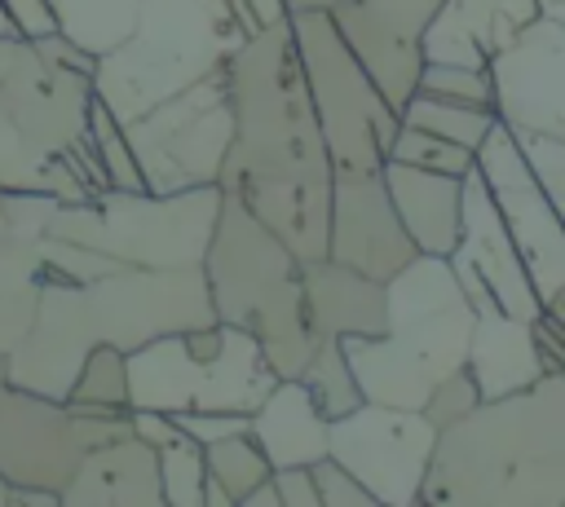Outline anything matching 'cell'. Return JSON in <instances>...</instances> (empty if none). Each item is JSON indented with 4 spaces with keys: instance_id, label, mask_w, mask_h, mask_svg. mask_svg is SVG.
Instances as JSON below:
<instances>
[{
    "instance_id": "1",
    "label": "cell",
    "mask_w": 565,
    "mask_h": 507,
    "mask_svg": "<svg viewBox=\"0 0 565 507\" xmlns=\"http://www.w3.org/2000/svg\"><path fill=\"white\" fill-rule=\"evenodd\" d=\"M225 84L234 137L216 176L221 194L238 198L300 260L327 256L331 159L287 18L230 53Z\"/></svg>"
},
{
    "instance_id": "2",
    "label": "cell",
    "mask_w": 565,
    "mask_h": 507,
    "mask_svg": "<svg viewBox=\"0 0 565 507\" xmlns=\"http://www.w3.org/2000/svg\"><path fill=\"white\" fill-rule=\"evenodd\" d=\"M93 53L66 35H0V190L84 203L106 185L88 137Z\"/></svg>"
},
{
    "instance_id": "3",
    "label": "cell",
    "mask_w": 565,
    "mask_h": 507,
    "mask_svg": "<svg viewBox=\"0 0 565 507\" xmlns=\"http://www.w3.org/2000/svg\"><path fill=\"white\" fill-rule=\"evenodd\" d=\"M419 498L437 507H565V375H539L446 423Z\"/></svg>"
},
{
    "instance_id": "4",
    "label": "cell",
    "mask_w": 565,
    "mask_h": 507,
    "mask_svg": "<svg viewBox=\"0 0 565 507\" xmlns=\"http://www.w3.org/2000/svg\"><path fill=\"white\" fill-rule=\"evenodd\" d=\"M472 335V304L446 256L415 251L384 278V331L344 335L340 353L366 401L419 410L428 392L463 370Z\"/></svg>"
},
{
    "instance_id": "5",
    "label": "cell",
    "mask_w": 565,
    "mask_h": 507,
    "mask_svg": "<svg viewBox=\"0 0 565 507\" xmlns=\"http://www.w3.org/2000/svg\"><path fill=\"white\" fill-rule=\"evenodd\" d=\"M203 278L216 322L247 331L278 379H296L313 353L300 256L265 229L238 198L221 194V212L203 251Z\"/></svg>"
},
{
    "instance_id": "6",
    "label": "cell",
    "mask_w": 565,
    "mask_h": 507,
    "mask_svg": "<svg viewBox=\"0 0 565 507\" xmlns=\"http://www.w3.org/2000/svg\"><path fill=\"white\" fill-rule=\"evenodd\" d=\"M256 31L230 0H137L132 31L93 62V97L119 119H137L154 101L221 71Z\"/></svg>"
},
{
    "instance_id": "7",
    "label": "cell",
    "mask_w": 565,
    "mask_h": 507,
    "mask_svg": "<svg viewBox=\"0 0 565 507\" xmlns=\"http://www.w3.org/2000/svg\"><path fill=\"white\" fill-rule=\"evenodd\" d=\"M216 212H221V185H194L177 194L102 190L84 203L49 198L40 229L79 242L115 265L190 269L203 265Z\"/></svg>"
},
{
    "instance_id": "8",
    "label": "cell",
    "mask_w": 565,
    "mask_h": 507,
    "mask_svg": "<svg viewBox=\"0 0 565 507\" xmlns=\"http://www.w3.org/2000/svg\"><path fill=\"white\" fill-rule=\"evenodd\" d=\"M124 362H128V406L163 410V414H181V410L252 414L278 379L260 344L230 322L154 335L132 353H124Z\"/></svg>"
},
{
    "instance_id": "9",
    "label": "cell",
    "mask_w": 565,
    "mask_h": 507,
    "mask_svg": "<svg viewBox=\"0 0 565 507\" xmlns=\"http://www.w3.org/2000/svg\"><path fill=\"white\" fill-rule=\"evenodd\" d=\"M296 57L305 71V88L327 141L331 172H375L388 159V141L397 132V110L384 101L375 79L362 71L344 35L335 31L331 13H291L287 18Z\"/></svg>"
},
{
    "instance_id": "10",
    "label": "cell",
    "mask_w": 565,
    "mask_h": 507,
    "mask_svg": "<svg viewBox=\"0 0 565 507\" xmlns=\"http://www.w3.org/2000/svg\"><path fill=\"white\" fill-rule=\"evenodd\" d=\"M119 128L132 145V159H137L150 194L216 185L230 137H234L225 66L194 79L190 88L154 101L150 110H141L137 119H128Z\"/></svg>"
},
{
    "instance_id": "11",
    "label": "cell",
    "mask_w": 565,
    "mask_h": 507,
    "mask_svg": "<svg viewBox=\"0 0 565 507\" xmlns=\"http://www.w3.org/2000/svg\"><path fill=\"white\" fill-rule=\"evenodd\" d=\"M124 432H132L128 410L66 406L0 375V476L13 485L53 489L62 503L79 454Z\"/></svg>"
},
{
    "instance_id": "12",
    "label": "cell",
    "mask_w": 565,
    "mask_h": 507,
    "mask_svg": "<svg viewBox=\"0 0 565 507\" xmlns=\"http://www.w3.org/2000/svg\"><path fill=\"white\" fill-rule=\"evenodd\" d=\"M437 445V428L424 410L358 401L353 410L327 419V454L358 476L375 503L411 507L419 503V485Z\"/></svg>"
},
{
    "instance_id": "13",
    "label": "cell",
    "mask_w": 565,
    "mask_h": 507,
    "mask_svg": "<svg viewBox=\"0 0 565 507\" xmlns=\"http://www.w3.org/2000/svg\"><path fill=\"white\" fill-rule=\"evenodd\" d=\"M472 163L503 216V229L530 273V287L543 309L565 313V225L556 207L547 203L543 185L534 181L530 163L521 159L508 123H490L481 145L472 150Z\"/></svg>"
},
{
    "instance_id": "14",
    "label": "cell",
    "mask_w": 565,
    "mask_h": 507,
    "mask_svg": "<svg viewBox=\"0 0 565 507\" xmlns=\"http://www.w3.org/2000/svg\"><path fill=\"white\" fill-rule=\"evenodd\" d=\"M486 75L499 123L565 141V22L534 18L486 62Z\"/></svg>"
},
{
    "instance_id": "15",
    "label": "cell",
    "mask_w": 565,
    "mask_h": 507,
    "mask_svg": "<svg viewBox=\"0 0 565 507\" xmlns=\"http://www.w3.org/2000/svg\"><path fill=\"white\" fill-rule=\"evenodd\" d=\"M415 256V242L393 216L380 168L375 172H331V212H327V260L349 265L375 282L393 278Z\"/></svg>"
},
{
    "instance_id": "16",
    "label": "cell",
    "mask_w": 565,
    "mask_h": 507,
    "mask_svg": "<svg viewBox=\"0 0 565 507\" xmlns=\"http://www.w3.org/2000/svg\"><path fill=\"white\" fill-rule=\"evenodd\" d=\"M441 0H349L331 9L335 31L362 62V71L375 79L384 101L402 110V101L415 93L419 79V35L433 22Z\"/></svg>"
},
{
    "instance_id": "17",
    "label": "cell",
    "mask_w": 565,
    "mask_h": 507,
    "mask_svg": "<svg viewBox=\"0 0 565 507\" xmlns=\"http://www.w3.org/2000/svg\"><path fill=\"white\" fill-rule=\"evenodd\" d=\"M450 269H455L459 287H463V295L472 304V335H468V362H463V370L472 375L481 401H494V397H508V392L534 384L543 375V357H539V344H534L530 322L512 317L486 291V282L468 265L450 260Z\"/></svg>"
},
{
    "instance_id": "18",
    "label": "cell",
    "mask_w": 565,
    "mask_h": 507,
    "mask_svg": "<svg viewBox=\"0 0 565 507\" xmlns=\"http://www.w3.org/2000/svg\"><path fill=\"white\" fill-rule=\"evenodd\" d=\"M450 260L468 265L512 317H521V322L539 317L543 304L530 287V273H525V265H521V256L503 229V216H499L477 163L463 172V185H459V242H455Z\"/></svg>"
},
{
    "instance_id": "19",
    "label": "cell",
    "mask_w": 565,
    "mask_h": 507,
    "mask_svg": "<svg viewBox=\"0 0 565 507\" xmlns=\"http://www.w3.org/2000/svg\"><path fill=\"white\" fill-rule=\"evenodd\" d=\"M534 18L539 0H441L419 35V57L486 71V62Z\"/></svg>"
},
{
    "instance_id": "20",
    "label": "cell",
    "mask_w": 565,
    "mask_h": 507,
    "mask_svg": "<svg viewBox=\"0 0 565 507\" xmlns=\"http://www.w3.org/2000/svg\"><path fill=\"white\" fill-rule=\"evenodd\" d=\"M62 507H163L159 459L137 432L79 454L71 481L62 485Z\"/></svg>"
},
{
    "instance_id": "21",
    "label": "cell",
    "mask_w": 565,
    "mask_h": 507,
    "mask_svg": "<svg viewBox=\"0 0 565 507\" xmlns=\"http://www.w3.org/2000/svg\"><path fill=\"white\" fill-rule=\"evenodd\" d=\"M380 176H384L393 216L406 229V238L415 242V251L450 256L459 242V185H463V176L411 168L397 159H384Z\"/></svg>"
},
{
    "instance_id": "22",
    "label": "cell",
    "mask_w": 565,
    "mask_h": 507,
    "mask_svg": "<svg viewBox=\"0 0 565 507\" xmlns=\"http://www.w3.org/2000/svg\"><path fill=\"white\" fill-rule=\"evenodd\" d=\"M300 278H305L313 344L384 331V282H375L349 265H335L327 256L300 260Z\"/></svg>"
},
{
    "instance_id": "23",
    "label": "cell",
    "mask_w": 565,
    "mask_h": 507,
    "mask_svg": "<svg viewBox=\"0 0 565 507\" xmlns=\"http://www.w3.org/2000/svg\"><path fill=\"white\" fill-rule=\"evenodd\" d=\"M247 432L265 450L269 467H309L327 454V414L313 406L300 379H274L252 410Z\"/></svg>"
},
{
    "instance_id": "24",
    "label": "cell",
    "mask_w": 565,
    "mask_h": 507,
    "mask_svg": "<svg viewBox=\"0 0 565 507\" xmlns=\"http://www.w3.org/2000/svg\"><path fill=\"white\" fill-rule=\"evenodd\" d=\"M49 4L57 18V35H66L93 57L115 48L137 18V0H49Z\"/></svg>"
},
{
    "instance_id": "25",
    "label": "cell",
    "mask_w": 565,
    "mask_h": 507,
    "mask_svg": "<svg viewBox=\"0 0 565 507\" xmlns=\"http://www.w3.org/2000/svg\"><path fill=\"white\" fill-rule=\"evenodd\" d=\"M397 119L411 123V128H424V132H433V137H446V141H455V145H463V150H477L481 137L490 132V123H494L499 115H494L490 106H468V101H450V97H437V93L415 88V93L402 101Z\"/></svg>"
},
{
    "instance_id": "26",
    "label": "cell",
    "mask_w": 565,
    "mask_h": 507,
    "mask_svg": "<svg viewBox=\"0 0 565 507\" xmlns=\"http://www.w3.org/2000/svg\"><path fill=\"white\" fill-rule=\"evenodd\" d=\"M66 406H88V410H132L128 406V362L124 348L115 344H93L62 397Z\"/></svg>"
},
{
    "instance_id": "27",
    "label": "cell",
    "mask_w": 565,
    "mask_h": 507,
    "mask_svg": "<svg viewBox=\"0 0 565 507\" xmlns=\"http://www.w3.org/2000/svg\"><path fill=\"white\" fill-rule=\"evenodd\" d=\"M203 472L216 476L225 485V494L234 498V507H238L243 494L256 489L274 467H269V459H265V450L256 445L252 432H234V436H221V441L203 445Z\"/></svg>"
},
{
    "instance_id": "28",
    "label": "cell",
    "mask_w": 565,
    "mask_h": 507,
    "mask_svg": "<svg viewBox=\"0 0 565 507\" xmlns=\"http://www.w3.org/2000/svg\"><path fill=\"white\" fill-rule=\"evenodd\" d=\"M296 379L309 388L313 406H318L327 419H335V414H344V410H353V406L362 401L358 379H353V370H349V362H344V353H340V339L313 344V353H309V362H305V370H300Z\"/></svg>"
},
{
    "instance_id": "29",
    "label": "cell",
    "mask_w": 565,
    "mask_h": 507,
    "mask_svg": "<svg viewBox=\"0 0 565 507\" xmlns=\"http://www.w3.org/2000/svg\"><path fill=\"white\" fill-rule=\"evenodd\" d=\"M88 137H93V154H97L102 176H106L110 190H128V194L146 190L141 168H137V159H132V145H128L119 119H115L97 97H93V106H88Z\"/></svg>"
},
{
    "instance_id": "30",
    "label": "cell",
    "mask_w": 565,
    "mask_h": 507,
    "mask_svg": "<svg viewBox=\"0 0 565 507\" xmlns=\"http://www.w3.org/2000/svg\"><path fill=\"white\" fill-rule=\"evenodd\" d=\"M163 507H203V445L194 436H177L154 450Z\"/></svg>"
},
{
    "instance_id": "31",
    "label": "cell",
    "mask_w": 565,
    "mask_h": 507,
    "mask_svg": "<svg viewBox=\"0 0 565 507\" xmlns=\"http://www.w3.org/2000/svg\"><path fill=\"white\" fill-rule=\"evenodd\" d=\"M388 159L428 168V172H450V176H463L472 168V150L446 141V137H433L424 128H411V123H397V132L388 141Z\"/></svg>"
},
{
    "instance_id": "32",
    "label": "cell",
    "mask_w": 565,
    "mask_h": 507,
    "mask_svg": "<svg viewBox=\"0 0 565 507\" xmlns=\"http://www.w3.org/2000/svg\"><path fill=\"white\" fill-rule=\"evenodd\" d=\"M508 132H512V128H508ZM512 141H516L521 159L530 163L534 181L543 185L547 203L556 207V216H561V225H565V141L543 137V132H512Z\"/></svg>"
},
{
    "instance_id": "33",
    "label": "cell",
    "mask_w": 565,
    "mask_h": 507,
    "mask_svg": "<svg viewBox=\"0 0 565 507\" xmlns=\"http://www.w3.org/2000/svg\"><path fill=\"white\" fill-rule=\"evenodd\" d=\"M415 88L450 97V101H468V106H490L494 110V93H490V75L477 66H450V62H424Z\"/></svg>"
},
{
    "instance_id": "34",
    "label": "cell",
    "mask_w": 565,
    "mask_h": 507,
    "mask_svg": "<svg viewBox=\"0 0 565 507\" xmlns=\"http://www.w3.org/2000/svg\"><path fill=\"white\" fill-rule=\"evenodd\" d=\"M481 401V392H477V384H472V375L468 370H455V375H446L433 392H428V401L419 406L424 414H428V423L441 432L446 423H455V419H463L472 406Z\"/></svg>"
},
{
    "instance_id": "35",
    "label": "cell",
    "mask_w": 565,
    "mask_h": 507,
    "mask_svg": "<svg viewBox=\"0 0 565 507\" xmlns=\"http://www.w3.org/2000/svg\"><path fill=\"white\" fill-rule=\"evenodd\" d=\"M309 472H313V485H318V503L322 507H380L371 498V489L358 476H349L331 454H322L318 463H309Z\"/></svg>"
},
{
    "instance_id": "36",
    "label": "cell",
    "mask_w": 565,
    "mask_h": 507,
    "mask_svg": "<svg viewBox=\"0 0 565 507\" xmlns=\"http://www.w3.org/2000/svg\"><path fill=\"white\" fill-rule=\"evenodd\" d=\"M172 419H177V428H181L185 436H194L199 445H207V441L247 432V419H252V414H238V410H181V414H172Z\"/></svg>"
},
{
    "instance_id": "37",
    "label": "cell",
    "mask_w": 565,
    "mask_h": 507,
    "mask_svg": "<svg viewBox=\"0 0 565 507\" xmlns=\"http://www.w3.org/2000/svg\"><path fill=\"white\" fill-rule=\"evenodd\" d=\"M0 4L13 18V31L26 35V40H40V35H53L57 31V18H53V4L49 0H0Z\"/></svg>"
},
{
    "instance_id": "38",
    "label": "cell",
    "mask_w": 565,
    "mask_h": 507,
    "mask_svg": "<svg viewBox=\"0 0 565 507\" xmlns=\"http://www.w3.org/2000/svg\"><path fill=\"white\" fill-rule=\"evenodd\" d=\"M274 489H278V503L282 507H322L318 503V485H313V472L309 467H274L269 472Z\"/></svg>"
},
{
    "instance_id": "39",
    "label": "cell",
    "mask_w": 565,
    "mask_h": 507,
    "mask_svg": "<svg viewBox=\"0 0 565 507\" xmlns=\"http://www.w3.org/2000/svg\"><path fill=\"white\" fill-rule=\"evenodd\" d=\"M230 4H234V13L243 18L247 31H260V26H274V22L287 18L282 13V0H230Z\"/></svg>"
},
{
    "instance_id": "40",
    "label": "cell",
    "mask_w": 565,
    "mask_h": 507,
    "mask_svg": "<svg viewBox=\"0 0 565 507\" xmlns=\"http://www.w3.org/2000/svg\"><path fill=\"white\" fill-rule=\"evenodd\" d=\"M238 507H282V503H278V489H274V481L265 476L256 489H247V494H243V503H238Z\"/></svg>"
},
{
    "instance_id": "41",
    "label": "cell",
    "mask_w": 565,
    "mask_h": 507,
    "mask_svg": "<svg viewBox=\"0 0 565 507\" xmlns=\"http://www.w3.org/2000/svg\"><path fill=\"white\" fill-rule=\"evenodd\" d=\"M340 4H349V0H282V13L291 18V13H331V9H340Z\"/></svg>"
},
{
    "instance_id": "42",
    "label": "cell",
    "mask_w": 565,
    "mask_h": 507,
    "mask_svg": "<svg viewBox=\"0 0 565 507\" xmlns=\"http://www.w3.org/2000/svg\"><path fill=\"white\" fill-rule=\"evenodd\" d=\"M203 507H234V498L225 494V485L216 476H207V472H203Z\"/></svg>"
},
{
    "instance_id": "43",
    "label": "cell",
    "mask_w": 565,
    "mask_h": 507,
    "mask_svg": "<svg viewBox=\"0 0 565 507\" xmlns=\"http://www.w3.org/2000/svg\"><path fill=\"white\" fill-rule=\"evenodd\" d=\"M539 18H556V22H565V0H539Z\"/></svg>"
},
{
    "instance_id": "44",
    "label": "cell",
    "mask_w": 565,
    "mask_h": 507,
    "mask_svg": "<svg viewBox=\"0 0 565 507\" xmlns=\"http://www.w3.org/2000/svg\"><path fill=\"white\" fill-rule=\"evenodd\" d=\"M13 489H18V485L0 476V507H13Z\"/></svg>"
},
{
    "instance_id": "45",
    "label": "cell",
    "mask_w": 565,
    "mask_h": 507,
    "mask_svg": "<svg viewBox=\"0 0 565 507\" xmlns=\"http://www.w3.org/2000/svg\"><path fill=\"white\" fill-rule=\"evenodd\" d=\"M0 35H18V31H13V18L4 13V4H0Z\"/></svg>"
},
{
    "instance_id": "46",
    "label": "cell",
    "mask_w": 565,
    "mask_h": 507,
    "mask_svg": "<svg viewBox=\"0 0 565 507\" xmlns=\"http://www.w3.org/2000/svg\"><path fill=\"white\" fill-rule=\"evenodd\" d=\"M9 229V216H4V190H0V234Z\"/></svg>"
}]
</instances>
